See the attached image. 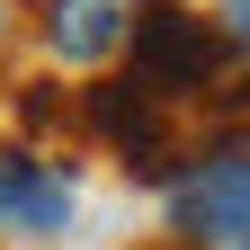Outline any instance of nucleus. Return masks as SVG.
Wrapping results in <instances>:
<instances>
[{
	"instance_id": "1",
	"label": "nucleus",
	"mask_w": 250,
	"mask_h": 250,
	"mask_svg": "<svg viewBox=\"0 0 250 250\" xmlns=\"http://www.w3.org/2000/svg\"><path fill=\"white\" fill-rule=\"evenodd\" d=\"M134 72L125 81H143L152 99H170V107H188V99H206L214 81H224V62H232V36L224 27H206V18H188V9H143V27H134Z\"/></svg>"
},
{
	"instance_id": "2",
	"label": "nucleus",
	"mask_w": 250,
	"mask_h": 250,
	"mask_svg": "<svg viewBox=\"0 0 250 250\" xmlns=\"http://www.w3.org/2000/svg\"><path fill=\"white\" fill-rule=\"evenodd\" d=\"M170 224L197 250H250V152H206L170 179Z\"/></svg>"
},
{
	"instance_id": "3",
	"label": "nucleus",
	"mask_w": 250,
	"mask_h": 250,
	"mask_svg": "<svg viewBox=\"0 0 250 250\" xmlns=\"http://www.w3.org/2000/svg\"><path fill=\"white\" fill-rule=\"evenodd\" d=\"M134 27H143L134 0H36V45H45V62H62V72L116 62L134 45Z\"/></svg>"
},
{
	"instance_id": "4",
	"label": "nucleus",
	"mask_w": 250,
	"mask_h": 250,
	"mask_svg": "<svg viewBox=\"0 0 250 250\" xmlns=\"http://www.w3.org/2000/svg\"><path fill=\"white\" fill-rule=\"evenodd\" d=\"M72 206H81V188H72L62 161H45V152H27V143L0 152V232L54 241L62 224H72Z\"/></svg>"
},
{
	"instance_id": "5",
	"label": "nucleus",
	"mask_w": 250,
	"mask_h": 250,
	"mask_svg": "<svg viewBox=\"0 0 250 250\" xmlns=\"http://www.w3.org/2000/svg\"><path fill=\"white\" fill-rule=\"evenodd\" d=\"M214 9H224V18H214V27H224V36L250 54V0H214Z\"/></svg>"
},
{
	"instance_id": "6",
	"label": "nucleus",
	"mask_w": 250,
	"mask_h": 250,
	"mask_svg": "<svg viewBox=\"0 0 250 250\" xmlns=\"http://www.w3.org/2000/svg\"><path fill=\"white\" fill-rule=\"evenodd\" d=\"M0 36H9V0H0Z\"/></svg>"
}]
</instances>
